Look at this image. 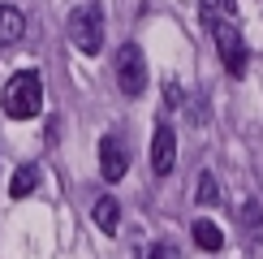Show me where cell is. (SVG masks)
<instances>
[{"mask_svg":"<svg viewBox=\"0 0 263 259\" xmlns=\"http://www.w3.org/2000/svg\"><path fill=\"white\" fill-rule=\"evenodd\" d=\"M0 104H5V117H13V121L39 117V108H43V82H39V73L35 69H17L13 78L5 82Z\"/></svg>","mask_w":263,"mask_h":259,"instance_id":"1","label":"cell"},{"mask_svg":"<svg viewBox=\"0 0 263 259\" xmlns=\"http://www.w3.org/2000/svg\"><path fill=\"white\" fill-rule=\"evenodd\" d=\"M65 35L73 39V48L86 52V57H95V52L104 48V13L100 5H78L65 22Z\"/></svg>","mask_w":263,"mask_h":259,"instance_id":"2","label":"cell"},{"mask_svg":"<svg viewBox=\"0 0 263 259\" xmlns=\"http://www.w3.org/2000/svg\"><path fill=\"white\" fill-rule=\"evenodd\" d=\"M112 69H117V86H121L125 95H142L147 91V61H142L138 43H121V48H117Z\"/></svg>","mask_w":263,"mask_h":259,"instance_id":"3","label":"cell"},{"mask_svg":"<svg viewBox=\"0 0 263 259\" xmlns=\"http://www.w3.org/2000/svg\"><path fill=\"white\" fill-rule=\"evenodd\" d=\"M212 35H216V48H220L224 69L233 73V78H242V73H246V43H242V35L233 30V22H220Z\"/></svg>","mask_w":263,"mask_h":259,"instance_id":"4","label":"cell"},{"mask_svg":"<svg viewBox=\"0 0 263 259\" xmlns=\"http://www.w3.org/2000/svg\"><path fill=\"white\" fill-rule=\"evenodd\" d=\"M129 173V151L117 134H104L100 138V177L104 181H121Z\"/></svg>","mask_w":263,"mask_h":259,"instance_id":"5","label":"cell"},{"mask_svg":"<svg viewBox=\"0 0 263 259\" xmlns=\"http://www.w3.org/2000/svg\"><path fill=\"white\" fill-rule=\"evenodd\" d=\"M173 164H177V134H173L168 125H156V134H151V169L160 173V177H168Z\"/></svg>","mask_w":263,"mask_h":259,"instance_id":"6","label":"cell"},{"mask_svg":"<svg viewBox=\"0 0 263 259\" xmlns=\"http://www.w3.org/2000/svg\"><path fill=\"white\" fill-rule=\"evenodd\" d=\"M95 225H100V233H108V237L121 229V203H117L112 194H100V199H95Z\"/></svg>","mask_w":263,"mask_h":259,"instance_id":"7","label":"cell"},{"mask_svg":"<svg viewBox=\"0 0 263 259\" xmlns=\"http://www.w3.org/2000/svg\"><path fill=\"white\" fill-rule=\"evenodd\" d=\"M190 237L203 246V251H212V255L224 246V233H220V225H216V220H207V216H199V220L190 225Z\"/></svg>","mask_w":263,"mask_h":259,"instance_id":"8","label":"cell"},{"mask_svg":"<svg viewBox=\"0 0 263 259\" xmlns=\"http://www.w3.org/2000/svg\"><path fill=\"white\" fill-rule=\"evenodd\" d=\"M22 35H26V17H22L13 5H0V43L9 48V43H17Z\"/></svg>","mask_w":263,"mask_h":259,"instance_id":"9","label":"cell"},{"mask_svg":"<svg viewBox=\"0 0 263 259\" xmlns=\"http://www.w3.org/2000/svg\"><path fill=\"white\" fill-rule=\"evenodd\" d=\"M199 17H203L207 30H216V26H220V17L233 22L237 9H233V0H199Z\"/></svg>","mask_w":263,"mask_h":259,"instance_id":"10","label":"cell"},{"mask_svg":"<svg viewBox=\"0 0 263 259\" xmlns=\"http://www.w3.org/2000/svg\"><path fill=\"white\" fill-rule=\"evenodd\" d=\"M35 186H39V164H22L9 177V199H26V194H35Z\"/></svg>","mask_w":263,"mask_h":259,"instance_id":"11","label":"cell"},{"mask_svg":"<svg viewBox=\"0 0 263 259\" xmlns=\"http://www.w3.org/2000/svg\"><path fill=\"white\" fill-rule=\"evenodd\" d=\"M194 203H199V208H216V203H220V177H216V173H199Z\"/></svg>","mask_w":263,"mask_h":259,"instance_id":"12","label":"cell"},{"mask_svg":"<svg viewBox=\"0 0 263 259\" xmlns=\"http://www.w3.org/2000/svg\"><path fill=\"white\" fill-rule=\"evenodd\" d=\"M147 259H181V255H177V246H168V242H156V246L147 251Z\"/></svg>","mask_w":263,"mask_h":259,"instance_id":"13","label":"cell"},{"mask_svg":"<svg viewBox=\"0 0 263 259\" xmlns=\"http://www.w3.org/2000/svg\"><path fill=\"white\" fill-rule=\"evenodd\" d=\"M164 100H168L164 108H181V86H177V82H168V86H164Z\"/></svg>","mask_w":263,"mask_h":259,"instance_id":"14","label":"cell"},{"mask_svg":"<svg viewBox=\"0 0 263 259\" xmlns=\"http://www.w3.org/2000/svg\"><path fill=\"white\" fill-rule=\"evenodd\" d=\"M242 220L250 225V229H259V203H246V208H242Z\"/></svg>","mask_w":263,"mask_h":259,"instance_id":"15","label":"cell"}]
</instances>
